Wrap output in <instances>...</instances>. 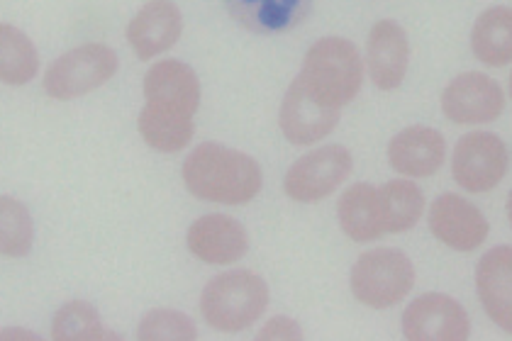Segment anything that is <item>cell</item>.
<instances>
[{"instance_id":"cell-1","label":"cell","mask_w":512,"mask_h":341,"mask_svg":"<svg viewBox=\"0 0 512 341\" xmlns=\"http://www.w3.org/2000/svg\"><path fill=\"white\" fill-rule=\"evenodd\" d=\"M183 183L205 203H252L264 188V173L254 156L217 142H205L183 161Z\"/></svg>"},{"instance_id":"cell-2","label":"cell","mask_w":512,"mask_h":341,"mask_svg":"<svg viewBox=\"0 0 512 341\" xmlns=\"http://www.w3.org/2000/svg\"><path fill=\"white\" fill-rule=\"evenodd\" d=\"M317 103L342 110L359 95L364 83V61L356 44L344 37H322L308 49L296 76Z\"/></svg>"},{"instance_id":"cell-3","label":"cell","mask_w":512,"mask_h":341,"mask_svg":"<svg viewBox=\"0 0 512 341\" xmlns=\"http://www.w3.org/2000/svg\"><path fill=\"white\" fill-rule=\"evenodd\" d=\"M269 307V285L259 273L227 271L210 278L200 295L203 320L217 332L235 334L259 322Z\"/></svg>"},{"instance_id":"cell-4","label":"cell","mask_w":512,"mask_h":341,"mask_svg":"<svg viewBox=\"0 0 512 341\" xmlns=\"http://www.w3.org/2000/svg\"><path fill=\"white\" fill-rule=\"evenodd\" d=\"M415 266L400 249H371L361 254L349 273V288L361 305L388 310L415 288Z\"/></svg>"},{"instance_id":"cell-5","label":"cell","mask_w":512,"mask_h":341,"mask_svg":"<svg viewBox=\"0 0 512 341\" xmlns=\"http://www.w3.org/2000/svg\"><path fill=\"white\" fill-rule=\"evenodd\" d=\"M118 71V54L108 44H83L61 54L44 74V91L54 100H74L96 91Z\"/></svg>"},{"instance_id":"cell-6","label":"cell","mask_w":512,"mask_h":341,"mask_svg":"<svg viewBox=\"0 0 512 341\" xmlns=\"http://www.w3.org/2000/svg\"><path fill=\"white\" fill-rule=\"evenodd\" d=\"M354 159L342 144H327L300 156L283 178V190L296 203H317L330 198L352 176Z\"/></svg>"},{"instance_id":"cell-7","label":"cell","mask_w":512,"mask_h":341,"mask_svg":"<svg viewBox=\"0 0 512 341\" xmlns=\"http://www.w3.org/2000/svg\"><path fill=\"white\" fill-rule=\"evenodd\" d=\"M510 166L508 147L493 132H471L456 142L452 176L461 188L481 195L500 186Z\"/></svg>"},{"instance_id":"cell-8","label":"cell","mask_w":512,"mask_h":341,"mask_svg":"<svg viewBox=\"0 0 512 341\" xmlns=\"http://www.w3.org/2000/svg\"><path fill=\"white\" fill-rule=\"evenodd\" d=\"M403 337L408 341H464L471 337L469 312L444 293H425L403 312Z\"/></svg>"},{"instance_id":"cell-9","label":"cell","mask_w":512,"mask_h":341,"mask_svg":"<svg viewBox=\"0 0 512 341\" xmlns=\"http://www.w3.org/2000/svg\"><path fill=\"white\" fill-rule=\"evenodd\" d=\"M505 110V93L491 76L466 71L449 81L442 93V113L456 125H486Z\"/></svg>"},{"instance_id":"cell-10","label":"cell","mask_w":512,"mask_h":341,"mask_svg":"<svg viewBox=\"0 0 512 341\" xmlns=\"http://www.w3.org/2000/svg\"><path fill=\"white\" fill-rule=\"evenodd\" d=\"M427 222H430V232L444 247L461 251V254L476 251L491 232L486 215L471 200L456 193L439 195L430 205Z\"/></svg>"},{"instance_id":"cell-11","label":"cell","mask_w":512,"mask_h":341,"mask_svg":"<svg viewBox=\"0 0 512 341\" xmlns=\"http://www.w3.org/2000/svg\"><path fill=\"white\" fill-rule=\"evenodd\" d=\"M144 98L149 108L161 113L193 117L200 108V81L196 71L176 59L154 64L144 76Z\"/></svg>"},{"instance_id":"cell-12","label":"cell","mask_w":512,"mask_h":341,"mask_svg":"<svg viewBox=\"0 0 512 341\" xmlns=\"http://www.w3.org/2000/svg\"><path fill=\"white\" fill-rule=\"evenodd\" d=\"M188 249L198 261L210 266L235 264L249 251V234L230 215H203L188 227Z\"/></svg>"},{"instance_id":"cell-13","label":"cell","mask_w":512,"mask_h":341,"mask_svg":"<svg viewBox=\"0 0 512 341\" xmlns=\"http://www.w3.org/2000/svg\"><path fill=\"white\" fill-rule=\"evenodd\" d=\"M278 125L288 142L296 147H308L335 130L339 125V110L317 103L313 95L300 86L298 78H293L281 103Z\"/></svg>"},{"instance_id":"cell-14","label":"cell","mask_w":512,"mask_h":341,"mask_svg":"<svg viewBox=\"0 0 512 341\" xmlns=\"http://www.w3.org/2000/svg\"><path fill=\"white\" fill-rule=\"evenodd\" d=\"M183 15L174 0H149L127 25V42L139 59H154L169 52L181 39Z\"/></svg>"},{"instance_id":"cell-15","label":"cell","mask_w":512,"mask_h":341,"mask_svg":"<svg viewBox=\"0 0 512 341\" xmlns=\"http://www.w3.org/2000/svg\"><path fill=\"white\" fill-rule=\"evenodd\" d=\"M366 64L378 91H395L410 66V42L395 20H378L366 39Z\"/></svg>"},{"instance_id":"cell-16","label":"cell","mask_w":512,"mask_h":341,"mask_svg":"<svg viewBox=\"0 0 512 341\" xmlns=\"http://www.w3.org/2000/svg\"><path fill=\"white\" fill-rule=\"evenodd\" d=\"M447 159V142L437 130L413 125L400 130L388 144V164L398 176L430 178Z\"/></svg>"},{"instance_id":"cell-17","label":"cell","mask_w":512,"mask_h":341,"mask_svg":"<svg viewBox=\"0 0 512 341\" xmlns=\"http://www.w3.org/2000/svg\"><path fill=\"white\" fill-rule=\"evenodd\" d=\"M230 18L261 37L286 35L313 13L315 0H222Z\"/></svg>"},{"instance_id":"cell-18","label":"cell","mask_w":512,"mask_h":341,"mask_svg":"<svg viewBox=\"0 0 512 341\" xmlns=\"http://www.w3.org/2000/svg\"><path fill=\"white\" fill-rule=\"evenodd\" d=\"M476 290L491 322L512 337V247H495L481 256Z\"/></svg>"},{"instance_id":"cell-19","label":"cell","mask_w":512,"mask_h":341,"mask_svg":"<svg viewBox=\"0 0 512 341\" xmlns=\"http://www.w3.org/2000/svg\"><path fill=\"white\" fill-rule=\"evenodd\" d=\"M339 227L352 242L366 244L378 237H386L383 225L381 195L371 183H354L342 193L337 203Z\"/></svg>"},{"instance_id":"cell-20","label":"cell","mask_w":512,"mask_h":341,"mask_svg":"<svg viewBox=\"0 0 512 341\" xmlns=\"http://www.w3.org/2000/svg\"><path fill=\"white\" fill-rule=\"evenodd\" d=\"M471 52L486 66L512 64V8L495 5L478 15L471 30Z\"/></svg>"},{"instance_id":"cell-21","label":"cell","mask_w":512,"mask_h":341,"mask_svg":"<svg viewBox=\"0 0 512 341\" xmlns=\"http://www.w3.org/2000/svg\"><path fill=\"white\" fill-rule=\"evenodd\" d=\"M386 234H403L420 222L425 210V195L408 178H395L378 188Z\"/></svg>"},{"instance_id":"cell-22","label":"cell","mask_w":512,"mask_h":341,"mask_svg":"<svg viewBox=\"0 0 512 341\" xmlns=\"http://www.w3.org/2000/svg\"><path fill=\"white\" fill-rule=\"evenodd\" d=\"M137 127L144 142L164 154L181 152L183 147H188V142L193 139V132H196L193 117L161 113V110L149 108V105H144L142 113H139Z\"/></svg>"},{"instance_id":"cell-23","label":"cell","mask_w":512,"mask_h":341,"mask_svg":"<svg viewBox=\"0 0 512 341\" xmlns=\"http://www.w3.org/2000/svg\"><path fill=\"white\" fill-rule=\"evenodd\" d=\"M40 71V57L32 39L13 25H0V81L25 86Z\"/></svg>"},{"instance_id":"cell-24","label":"cell","mask_w":512,"mask_h":341,"mask_svg":"<svg viewBox=\"0 0 512 341\" xmlns=\"http://www.w3.org/2000/svg\"><path fill=\"white\" fill-rule=\"evenodd\" d=\"M54 341H91V339H120L100 320L98 310L86 300H71L61 305L52 320Z\"/></svg>"},{"instance_id":"cell-25","label":"cell","mask_w":512,"mask_h":341,"mask_svg":"<svg viewBox=\"0 0 512 341\" xmlns=\"http://www.w3.org/2000/svg\"><path fill=\"white\" fill-rule=\"evenodd\" d=\"M35 242V225L27 205L15 200L13 195L0 198V251L8 259L27 256Z\"/></svg>"},{"instance_id":"cell-26","label":"cell","mask_w":512,"mask_h":341,"mask_svg":"<svg viewBox=\"0 0 512 341\" xmlns=\"http://www.w3.org/2000/svg\"><path fill=\"white\" fill-rule=\"evenodd\" d=\"M139 341H193L196 322L178 310H149L137 327Z\"/></svg>"},{"instance_id":"cell-27","label":"cell","mask_w":512,"mask_h":341,"mask_svg":"<svg viewBox=\"0 0 512 341\" xmlns=\"http://www.w3.org/2000/svg\"><path fill=\"white\" fill-rule=\"evenodd\" d=\"M259 341H274V339H303V329L296 320L291 317H271L269 322L261 327V332L256 334Z\"/></svg>"},{"instance_id":"cell-28","label":"cell","mask_w":512,"mask_h":341,"mask_svg":"<svg viewBox=\"0 0 512 341\" xmlns=\"http://www.w3.org/2000/svg\"><path fill=\"white\" fill-rule=\"evenodd\" d=\"M505 210H508V220H510V227H512V190L508 193V205H505Z\"/></svg>"},{"instance_id":"cell-29","label":"cell","mask_w":512,"mask_h":341,"mask_svg":"<svg viewBox=\"0 0 512 341\" xmlns=\"http://www.w3.org/2000/svg\"><path fill=\"white\" fill-rule=\"evenodd\" d=\"M508 88H510V98H512V74H510V86Z\"/></svg>"}]
</instances>
